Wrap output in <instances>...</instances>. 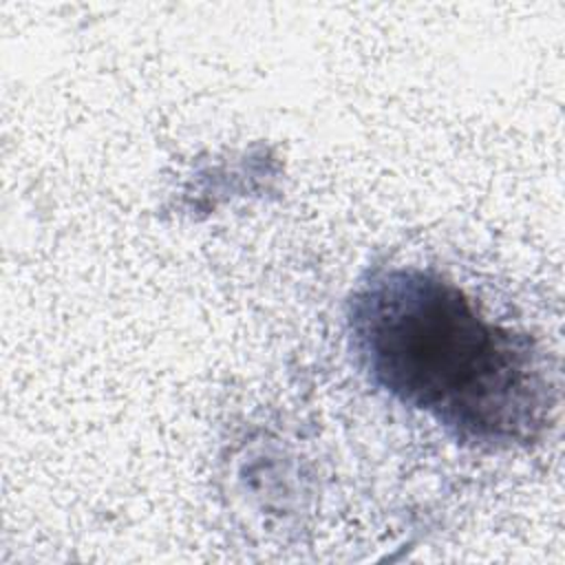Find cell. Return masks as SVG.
Listing matches in <instances>:
<instances>
[{"mask_svg":"<svg viewBox=\"0 0 565 565\" xmlns=\"http://www.w3.org/2000/svg\"><path fill=\"white\" fill-rule=\"evenodd\" d=\"M360 369L399 404L477 448L536 441L554 408L539 344L486 320L450 280L417 267L369 274L349 300Z\"/></svg>","mask_w":565,"mask_h":565,"instance_id":"cell-1","label":"cell"}]
</instances>
